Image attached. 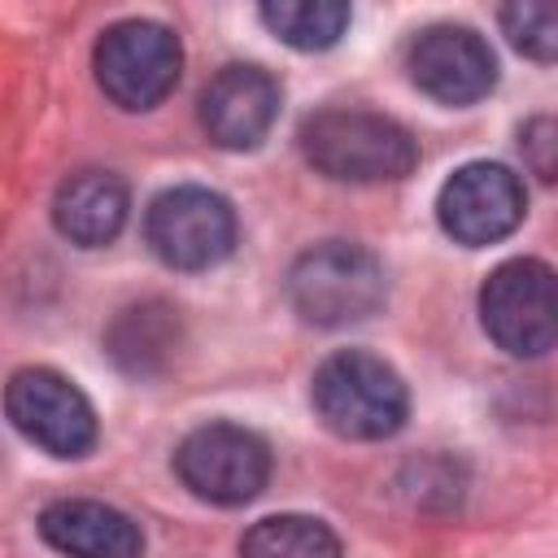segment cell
I'll return each instance as SVG.
<instances>
[{"label":"cell","mask_w":558,"mask_h":558,"mask_svg":"<svg viewBox=\"0 0 558 558\" xmlns=\"http://www.w3.org/2000/svg\"><path fill=\"white\" fill-rule=\"evenodd\" d=\"M305 161L336 183H392L418 166L414 135L371 109H318L301 122Z\"/></svg>","instance_id":"obj_1"},{"label":"cell","mask_w":558,"mask_h":558,"mask_svg":"<svg viewBox=\"0 0 558 558\" xmlns=\"http://www.w3.org/2000/svg\"><path fill=\"white\" fill-rule=\"evenodd\" d=\"M310 401L323 427L344 440H384L410 414L405 379L366 349L331 353L310 379Z\"/></svg>","instance_id":"obj_2"},{"label":"cell","mask_w":558,"mask_h":558,"mask_svg":"<svg viewBox=\"0 0 558 558\" xmlns=\"http://www.w3.org/2000/svg\"><path fill=\"white\" fill-rule=\"evenodd\" d=\"M388 296L379 257L349 240L305 248L288 270V301L314 327H349L371 318Z\"/></svg>","instance_id":"obj_3"},{"label":"cell","mask_w":558,"mask_h":558,"mask_svg":"<svg viewBox=\"0 0 558 558\" xmlns=\"http://www.w3.org/2000/svg\"><path fill=\"white\" fill-rule=\"evenodd\" d=\"M480 323L510 357L558 349V270L536 257L501 262L480 288Z\"/></svg>","instance_id":"obj_4"},{"label":"cell","mask_w":558,"mask_h":558,"mask_svg":"<svg viewBox=\"0 0 558 558\" xmlns=\"http://www.w3.org/2000/svg\"><path fill=\"white\" fill-rule=\"evenodd\" d=\"M92 65H96L100 92L118 109L140 113V109L161 105L174 92L183 48H179V35L170 26L148 22V17H126V22H113L96 39Z\"/></svg>","instance_id":"obj_5"},{"label":"cell","mask_w":558,"mask_h":558,"mask_svg":"<svg viewBox=\"0 0 558 558\" xmlns=\"http://www.w3.org/2000/svg\"><path fill=\"white\" fill-rule=\"evenodd\" d=\"M144 240L170 270H209L235 248V209L209 187L179 183L148 201Z\"/></svg>","instance_id":"obj_6"},{"label":"cell","mask_w":558,"mask_h":558,"mask_svg":"<svg viewBox=\"0 0 558 558\" xmlns=\"http://www.w3.org/2000/svg\"><path fill=\"white\" fill-rule=\"evenodd\" d=\"M174 475L209 506H244L270 480V445L244 423H205L179 440Z\"/></svg>","instance_id":"obj_7"},{"label":"cell","mask_w":558,"mask_h":558,"mask_svg":"<svg viewBox=\"0 0 558 558\" xmlns=\"http://www.w3.org/2000/svg\"><path fill=\"white\" fill-rule=\"evenodd\" d=\"M9 423L52 458H83L96 445V410L74 379L52 366H22L4 388Z\"/></svg>","instance_id":"obj_8"},{"label":"cell","mask_w":558,"mask_h":558,"mask_svg":"<svg viewBox=\"0 0 558 558\" xmlns=\"http://www.w3.org/2000/svg\"><path fill=\"white\" fill-rule=\"evenodd\" d=\"M523 214H527L523 183L501 161L458 166L436 196V218H440L445 235L466 244V248H484V244L506 240L523 222Z\"/></svg>","instance_id":"obj_9"},{"label":"cell","mask_w":558,"mask_h":558,"mask_svg":"<svg viewBox=\"0 0 558 558\" xmlns=\"http://www.w3.org/2000/svg\"><path fill=\"white\" fill-rule=\"evenodd\" d=\"M405 65H410L414 87L440 105H475L497 83V57H493L488 39L458 22L418 31Z\"/></svg>","instance_id":"obj_10"},{"label":"cell","mask_w":558,"mask_h":558,"mask_svg":"<svg viewBox=\"0 0 558 558\" xmlns=\"http://www.w3.org/2000/svg\"><path fill=\"white\" fill-rule=\"evenodd\" d=\"M279 118V83L262 65H222L201 92V126L218 148H257Z\"/></svg>","instance_id":"obj_11"},{"label":"cell","mask_w":558,"mask_h":558,"mask_svg":"<svg viewBox=\"0 0 558 558\" xmlns=\"http://www.w3.org/2000/svg\"><path fill=\"white\" fill-rule=\"evenodd\" d=\"M39 536L70 558H144V536L131 514L105 501L65 497L39 510Z\"/></svg>","instance_id":"obj_12"},{"label":"cell","mask_w":558,"mask_h":558,"mask_svg":"<svg viewBox=\"0 0 558 558\" xmlns=\"http://www.w3.org/2000/svg\"><path fill=\"white\" fill-rule=\"evenodd\" d=\"M126 214L131 196L113 170H74L70 179H61L52 196V222L78 248L113 244L118 231L126 227Z\"/></svg>","instance_id":"obj_13"},{"label":"cell","mask_w":558,"mask_h":558,"mask_svg":"<svg viewBox=\"0 0 558 558\" xmlns=\"http://www.w3.org/2000/svg\"><path fill=\"white\" fill-rule=\"evenodd\" d=\"M179 314L166 301H140L131 310H122L109 327V357L118 362V371L126 375H157L170 366V357L179 353Z\"/></svg>","instance_id":"obj_14"},{"label":"cell","mask_w":558,"mask_h":558,"mask_svg":"<svg viewBox=\"0 0 558 558\" xmlns=\"http://www.w3.org/2000/svg\"><path fill=\"white\" fill-rule=\"evenodd\" d=\"M240 558H344L340 536L310 514H270L240 541Z\"/></svg>","instance_id":"obj_15"},{"label":"cell","mask_w":558,"mask_h":558,"mask_svg":"<svg viewBox=\"0 0 558 558\" xmlns=\"http://www.w3.org/2000/svg\"><path fill=\"white\" fill-rule=\"evenodd\" d=\"M257 17L288 48L318 52V48H331L344 35L349 4H336V0H275V4H262Z\"/></svg>","instance_id":"obj_16"},{"label":"cell","mask_w":558,"mask_h":558,"mask_svg":"<svg viewBox=\"0 0 558 558\" xmlns=\"http://www.w3.org/2000/svg\"><path fill=\"white\" fill-rule=\"evenodd\" d=\"M506 39L536 61H558V4H541V0H514L497 13Z\"/></svg>","instance_id":"obj_17"},{"label":"cell","mask_w":558,"mask_h":558,"mask_svg":"<svg viewBox=\"0 0 558 558\" xmlns=\"http://www.w3.org/2000/svg\"><path fill=\"white\" fill-rule=\"evenodd\" d=\"M519 157H523L527 174H536L541 183L558 187V113H541V118L523 122Z\"/></svg>","instance_id":"obj_18"}]
</instances>
